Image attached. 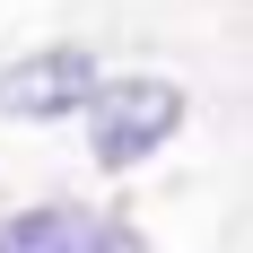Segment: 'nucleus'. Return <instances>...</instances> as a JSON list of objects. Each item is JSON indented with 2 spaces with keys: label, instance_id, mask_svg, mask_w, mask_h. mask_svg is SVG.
<instances>
[{
  "label": "nucleus",
  "instance_id": "20e7f679",
  "mask_svg": "<svg viewBox=\"0 0 253 253\" xmlns=\"http://www.w3.org/2000/svg\"><path fill=\"white\" fill-rule=\"evenodd\" d=\"M87 253H140V236H131V227H96V236H87Z\"/></svg>",
  "mask_w": 253,
  "mask_h": 253
},
{
  "label": "nucleus",
  "instance_id": "f257e3e1",
  "mask_svg": "<svg viewBox=\"0 0 253 253\" xmlns=\"http://www.w3.org/2000/svg\"><path fill=\"white\" fill-rule=\"evenodd\" d=\"M175 123H183V87L175 79H114V87L87 96V149L114 175L140 166V157H157L175 140Z\"/></svg>",
  "mask_w": 253,
  "mask_h": 253
},
{
  "label": "nucleus",
  "instance_id": "f03ea898",
  "mask_svg": "<svg viewBox=\"0 0 253 253\" xmlns=\"http://www.w3.org/2000/svg\"><path fill=\"white\" fill-rule=\"evenodd\" d=\"M96 87H105V79H96V52H79V44L18 52V61L0 70V114H9V123H61V114H79Z\"/></svg>",
  "mask_w": 253,
  "mask_h": 253
},
{
  "label": "nucleus",
  "instance_id": "7ed1b4c3",
  "mask_svg": "<svg viewBox=\"0 0 253 253\" xmlns=\"http://www.w3.org/2000/svg\"><path fill=\"white\" fill-rule=\"evenodd\" d=\"M87 236H96V218H87V210H70V201L0 218V253H87Z\"/></svg>",
  "mask_w": 253,
  "mask_h": 253
}]
</instances>
